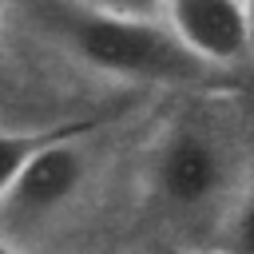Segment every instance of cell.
I'll list each match as a JSON object with an SVG mask.
<instances>
[{
  "instance_id": "6da1fadb",
  "label": "cell",
  "mask_w": 254,
  "mask_h": 254,
  "mask_svg": "<svg viewBox=\"0 0 254 254\" xmlns=\"http://www.w3.org/2000/svg\"><path fill=\"white\" fill-rule=\"evenodd\" d=\"M254 179V139L238 91H187L155 103L135 143V222L187 254L218 234Z\"/></svg>"
},
{
  "instance_id": "7a4b0ae2",
  "label": "cell",
  "mask_w": 254,
  "mask_h": 254,
  "mask_svg": "<svg viewBox=\"0 0 254 254\" xmlns=\"http://www.w3.org/2000/svg\"><path fill=\"white\" fill-rule=\"evenodd\" d=\"M8 16L79 60L87 71L131 91L187 95L230 87L234 79L198 60L163 16L99 12L71 0H8Z\"/></svg>"
},
{
  "instance_id": "3957f363",
  "label": "cell",
  "mask_w": 254,
  "mask_h": 254,
  "mask_svg": "<svg viewBox=\"0 0 254 254\" xmlns=\"http://www.w3.org/2000/svg\"><path fill=\"white\" fill-rule=\"evenodd\" d=\"M175 36L222 75H238L254 60V32L246 0H167Z\"/></svg>"
},
{
  "instance_id": "277c9868",
  "label": "cell",
  "mask_w": 254,
  "mask_h": 254,
  "mask_svg": "<svg viewBox=\"0 0 254 254\" xmlns=\"http://www.w3.org/2000/svg\"><path fill=\"white\" fill-rule=\"evenodd\" d=\"M147 107V103H143ZM139 111V107H135ZM127 115V111H123ZM115 119V115H111ZM95 123H107V119H91V123H75V127H56V131H0V198H4V190L20 179V171L48 147V143H56V139H64V135H71V131H87V127H95Z\"/></svg>"
},
{
  "instance_id": "5b68a950",
  "label": "cell",
  "mask_w": 254,
  "mask_h": 254,
  "mask_svg": "<svg viewBox=\"0 0 254 254\" xmlns=\"http://www.w3.org/2000/svg\"><path fill=\"white\" fill-rule=\"evenodd\" d=\"M214 250H222V254H254V179L246 183L242 198L234 202Z\"/></svg>"
},
{
  "instance_id": "8992f818",
  "label": "cell",
  "mask_w": 254,
  "mask_h": 254,
  "mask_svg": "<svg viewBox=\"0 0 254 254\" xmlns=\"http://www.w3.org/2000/svg\"><path fill=\"white\" fill-rule=\"evenodd\" d=\"M83 8H99V12H123V16H163L167 20V0H71Z\"/></svg>"
},
{
  "instance_id": "52a82bcc",
  "label": "cell",
  "mask_w": 254,
  "mask_h": 254,
  "mask_svg": "<svg viewBox=\"0 0 254 254\" xmlns=\"http://www.w3.org/2000/svg\"><path fill=\"white\" fill-rule=\"evenodd\" d=\"M246 8H250V32H254V0H246Z\"/></svg>"
},
{
  "instance_id": "ba28073f",
  "label": "cell",
  "mask_w": 254,
  "mask_h": 254,
  "mask_svg": "<svg viewBox=\"0 0 254 254\" xmlns=\"http://www.w3.org/2000/svg\"><path fill=\"white\" fill-rule=\"evenodd\" d=\"M202 254H222V250H202Z\"/></svg>"
}]
</instances>
